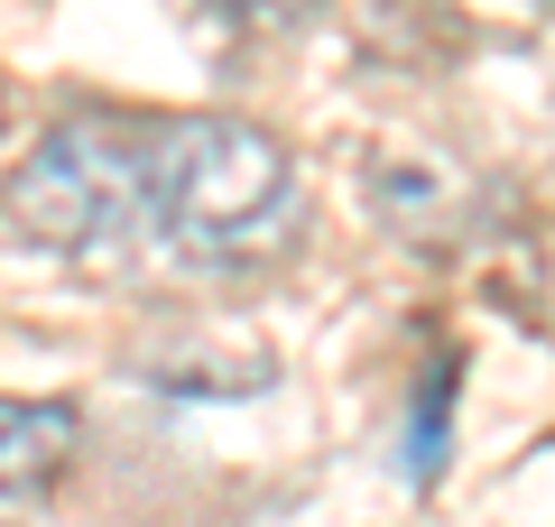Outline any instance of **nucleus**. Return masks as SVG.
Wrapping results in <instances>:
<instances>
[{
  "instance_id": "f257e3e1",
  "label": "nucleus",
  "mask_w": 555,
  "mask_h": 527,
  "mask_svg": "<svg viewBox=\"0 0 555 527\" xmlns=\"http://www.w3.org/2000/svg\"><path fill=\"white\" fill-rule=\"evenodd\" d=\"M149 222L185 259H250L297 222V167L241 112L158 120L149 130Z\"/></svg>"
},
{
  "instance_id": "f03ea898",
  "label": "nucleus",
  "mask_w": 555,
  "mask_h": 527,
  "mask_svg": "<svg viewBox=\"0 0 555 527\" xmlns=\"http://www.w3.org/2000/svg\"><path fill=\"white\" fill-rule=\"evenodd\" d=\"M0 214L20 241L47 250H93L120 222H149V139L112 130V120H56L38 157L0 185Z\"/></svg>"
},
{
  "instance_id": "7ed1b4c3",
  "label": "nucleus",
  "mask_w": 555,
  "mask_h": 527,
  "mask_svg": "<svg viewBox=\"0 0 555 527\" xmlns=\"http://www.w3.org/2000/svg\"><path fill=\"white\" fill-rule=\"evenodd\" d=\"M83 426L65 398H0V500H38L65 481Z\"/></svg>"
},
{
  "instance_id": "20e7f679",
  "label": "nucleus",
  "mask_w": 555,
  "mask_h": 527,
  "mask_svg": "<svg viewBox=\"0 0 555 527\" xmlns=\"http://www.w3.org/2000/svg\"><path fill=\"white\" fill-rule=\"evenodd\" d=\"M444 435H454V371H426V389H416V426H408V472H416V481H436Z\"/></svg>"
},
{
  "instance_id": "39448f33",
  "label": "nucleus",
  "mask_w": 555,
  "mask_h": 527,
  "mask_svg": "<svg viewBox=\"0 0 555 527\" xmlns=\"http://www.w3.org/2000/svg\"><path fill=\"white\" fill-rule=\"evenodd\" d=\"M0 120H10V83H0Z\"/></svg>"
}]
</instances>
